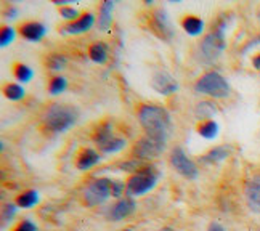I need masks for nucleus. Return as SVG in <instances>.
<instances>
[{
	"label": "nucleus",
	"mask_w": 260,
	"mask_h": 231,
	"mask_svg": "<svg viewBox=\"0 0 260 231\" xmlns=\"http://www.w3.org/2000/svg\"><path fill=\"white\" fill-rule=\"evenodd\" d=\"M77 109L68 105L55 103L50 106L44 114V124L48 130L55 134H63L77 122Z\"/></svg>",
	"instance_id": "2"
},
{
	"label": "nucleus",
	"mask_w": 260,
	"mask_h": 231,
	"mask_svg": "<svg viewBox=\"0 0 260 231\" xmlns=\"http://www.w3.org/2000/svg\"><path fill=\"white\" fill-rule=\"evenodd\" d=\"M159 175L161 174L154 169V166H145L142 170H138L135 175L128 178V182L125 185L127 188L125 191L130 196H143L145 193L151 191L156 186Z\"/></svg>",
	"instance_id": "4"
},
{
	"label": "nucleus",
	"mask_w": 260,
	"mask_h": 231,
	"mask_svg": "<svg viewBox=\"0 0 260 231\" xmlns=\"http://www.w3.org/2000/svg\"><path fill=\"white\" fill-rule=\"evenodd\" d=\"M125 231H132V229H125Z\"/></svg>",
	"instance_id": "39"
},
{
	"label": "nucleus",
	"mask_w": 260,
	"mask_h": 231,
	"mask_svg": "<svg viewBox=\"0 0 260 231\" xmlns=\"http://www.w3.org/2000/svg\"><path fill=\"white\" fill-rule=\"evenodd\" d=\"M138 120L145 128V134L151 138L166 140L172 130V117L167 109L157 105L145 103L138 108Z\"/></svg>",
	"instance_id": "1"
},
{
	"label": "nucleus",
	"mask_w": 260,
	"mask_h": 231,
	"mask_svg": "<svg viewBox=\"0 0 260 231\" xmlns=\"http://www.w3.org/2000/svg\"><path fill=\"white\" fill-rule=\"evenodd\" d=\"M113 185H114V180H111V178L93 180V182L90 183L84 191L85 204L88 207L103 204L109 196H113Z\"/></svg>",
	"instance_id": "6"
},
{
	"label": "nucleus",
	"mask_w": 260,
	"mask_h": 231,
	"mask_svg": "<svg viewBox=\"0 0 260 231\" xmlns=\"http://www.w3.org/2000/svg\"><path fill=\"white\" fill-rule=\"evenodd\" d=\"M198 134L206 140H214L218 135V124L212 119L203 120V122L198 125Z\"/></svg>",
	"instance_id": "21"
},
{
	"label": "nucleus",
	"mask_w": 260,
	"mask_h": 231,
	"mask_svg": "<svg viewBox=\"0 0 260 231\" xmlns=\"http://www.w3.org/2000/svg\"><path fill=\"white\" fill-rule=\"evenodd\" d=\"M68 64V59L64 55H59V53H53L47 58L45 66L50 69V71H61L63 68H66Z\"/></svg>",
	"instance_id": "26"
},
{
	"label": "nucleus",
	"mask_w": 260,
	"mask_h": 231,
	"mask_svg": "<svg viewBox=\"0 0 260 231\" xmlns=\"http://www.w3.org/2000/svg\"><path fill=\"white\" fill-rule=\"evenodd\" d=\"M88 58L96 64H103L108 59V47L102 42H95L88 47Z\"/></svg>",
	"instance_id": "20"
},
{
	"label": "nucleus",
	"mask_w": 260,
	"mask_h": 231,
	"mask_svg": "<svg viewBox=\"0 0 260 231\" xmlns=\"http://www.w3.org/2000/svg\"><path fill=\"white\" fill-rule=\"evenodd\" d=\"M127 142H125V138H119V137H114L111 142H109L103 149H100L102 153L105 154H114V153H119V151H122V149L125 148Z\"/></svg>",
	"instance_id": "27"
},
{
	"label": "nucleus",
	"mask_w": 260,
	"mask_h": 231,
	"mask_svg": "<svg viewBox=\"0 0 260 231\" xmlns=\"http://www.w3.org/2000/svg\"><path fill=\"white\" fill-rule=\"evenodd\" d=\"M209 231H226L222 225L218 223H211V226H209Z\"/></svg>",
	"instance_id": "35"
},
{
	"label": "nucleus",
	"mask_w": 260,
	"mask_h": 231,
	"mask_svg": "<svg viewBox=\"0 0 260 231\" xmlns=\"http://www.w3.org/2000/svg\"><path fill=\"white\" fill-rule=\"evenodd\" d=\"M113 8L114 2L113 0H105L100 5V13H98V29L103 32H108L113 24Z\"/></svg>",
	"instance_id": "15"
},
{
	"label": "nucleus",
	"mask_w": 260,
	"mask_h": 231,
	"mask_svg": "<svg viewBox=\"0 0 260 231\" xmlns=\"http://www.w3.org/2000/svg\"><path fill=\"white\" fill-rule=\"evenodd\" d=\"M159 231H175V229H174V228H169V226H166V228H161Z\"/></svg>",
	"instance_id": "38"
},
{
	"label": "nucleus",
	"mask_w": 260,
	"mask_h": 231,
	"mask_svg": "<svg viewBox=\"0 0 260 231\" xmlns=\"http://www.w3.org/2000/svg\"><path fill=\"white\" fill-rule=\"evenodd\" d=\"M215 111H217V108L211 102H201V103L196 106V114L199 117H204L206 120L211 119L215 114Z\"/></svg>",
	"instance_id": "28"
},
{
	"label": "nucleus",
	"mask_w": 260,
	"mask_h": 231,
	"mask_svg": "<svg viewBox=\"0 0 260 231\" xmlns=\"http://www.w3.org/2000/svg\"><path fill=\"white\" fill-rule=\"evenodd\" d=\"M252 66L260 71V53H258V55H255V56L252 58Z\"/></svg>",
	"instance_id": "36"
},
{
	"label": "nucleus",
	"mask_w": 260,
	"mask_h": 231,
	"mask_svg": "<svg viewBox=\"0 0 260 231\" xmlns=\"http://www.w3.org/2000/svg\"><path fill=\"white\" fill-rule=\"evenodd\" d=\"M13 231H37V226L31 222V220H23Z\"/></svg>",
	"instance_id": "32"
},
{
	"label": "nucleus",
	"mask_w": 260,
	"mask_h": 231,
	"mask_svg": "<svg viewBox=\"0 0 260 231\" xmlns=\"http://www.w3.org/2000/svg\"><path fill=\"white\" fill-rule=\"evenodd\" d=\"M225 29H226V16L222 15L215 21V26L212 27V31L203 39L201 55L206 63H214L226 48Z\"/></svg>",
	"instance_id": "3"
},
{
	"label": "nucleus",
	"mask_w": 260,
	"mask_h": 231,
	"mask_svg": "<svg viewBox=\"0 0 260 231\" xmlns=\"http://www.w3.org/2000/svg\"><path fill=\"white\" fill-rule=\"evenodd\" d=\"M59 16H61L63 19H68L69 23H73L81 15H79V12L73 7H61V8H59Z\"/></svg>",
	"instance_id": "30"
},
{
	"label": "nucleus",
	"mask_w": 260,
	"mask_h": 231,
	"mask_svg": "<svg viewBox=\"0 0 260 231\" xmlns=\"http://www.w3.org/2000/svg\"><path fill=\"white\" fill-rule=\"evenodd\" d=\"M246 197L249 209L255 214H260V174L252 177L246 185Z\"/></svg>",
	"instance_id": "13"
},
{
	"label": "nucleus",
	"mask_w": 260,
	"mask_h": 231,
	"mask_svg": "<svg viewBox=\"0 0 260 231\" xmlns=\"http://www.w3.org/2000/svg\"><path fill=\"white\" fill-rule=\"evenodd\" d=\"M230 151H232V148L230 146H217L214 149H211L209 153H206L201 159L203 164H217L220 160H223L230 156Z\"/></svg>",
	"instance_id": "19"
},
{
	"label": "nucleus",
	"mask_w": 260,
	"mask_h": 231,
	"mask_svg": "<svg viewBox=\"0 0 260 231\" xmlns=\"http://www.w3.org/2000/svg\"><path fill=\"white\" fill-rule=\"evenodd\" d=\"M171 164L180 175L188 180H196L199 175L196 164L191 159H188V156L185 154L182 148H174V151L171 154Z\"/></svg>",
	"instance_id": "8"
},
{
	"label": "nucleus",
	"mask_w": 260,
	"mask_h": 231,
	"mask_svg": "<svg viewBox=\"0 0 260 231\" xmlns=\"http://www.w3.org/2000/svg\"><path fill=\"white\" fill-rule=\"evenodd\" d=\"M68 88V80L66 77L63 76H53L52 79H50V82H48V93L50 95H59V93H63L64 90Z\"/></svg>",
	"instance_id": "24"
},
{
	"label": "nucleus",
	"mask_w": 260,
	"mask_h": 231,
	"mask_svg": "<svg viewBox=\"0 0 260 231\" xmlns=\"http://www.w3.org/2000/svg\"><path fill=\"white\" fill-rule=\"evenodd\" d=\"M135 210V203H134V199H130V197H124L121 199L119 203L113 207L111 210V218L116 220V222H119V220H122L125 217H128L130 214H132Z\"/></svg>",
	"instance_id": "17"
},
{
	"label": "nucleus",
	"mask_w": 260,
	"mask_h": 231,
	"mask_svg": "<svg viewBox=\"0 0 260 231\" xmlns=\"http://www.w3.org/2000/svg\"><path fill=\"white\" fill-rule=\"evenodd\" d=\"M16 207L18 206H15V204H5V207H4V214H2V218H4V222H10L13 217H15V214H16Z\"/></svg>",
	"instance_id": "31"
},
{
	"label": "nucleus",
	"mask_w": 260,
	"mask_h": 231,
	"mask_svg": "<svg viewBox=\"0 0 260 231\" xmlns=\"http://www.w3.org/2000/svg\"><path fill=\"white\" fill-rule=\"evenodd\" d=\"M166 143H167L166 140H157V138H151L145 135L135 143L132 154L135 156V159H140V160L153 159V157H157L159 154H162V151L166 149Z\"/></svg>",
	"instance_id": "7"
},
{
	"label": "nucleus",
	"mask_w": 260,
	"mask_h": 231,
	"mask_svg": "<svg viewBox=\"0 0 260 231\" xmlns=\"http://www.w3.org/2000/svg\"><path fill=\"white\" fill-rule=\"evenodd\" d=\"M151 27L154 29V32L162 37L164 40H171L174 36V29L171 24V19L167 16L166 10H156L151 16Z\"/></svg>",
	"instance_id": "10"
},
{
	"label": "nucleus",
	"mask_w": 260,
	"mask_h": 231,
	"mask_svg": "<svg viewBox=\"0 0 260 231\" xmlns=\"http://www.w3.org/2000/svg\"><path fill=\"white\" fill-rule=\"evenodd\" d=\"M47 34V26L39 21H27L19 26V36L27 42H41Z\"/></svg>",
	"instance_id": "12"
},
{
	"label": "nucleus",
	"mask_w": 260,
	"mask_h": 231,
	"mask_svg": "<svg viewBox=\"0 0 260 231\" xmlns=\"http://www.w3.org/2000/svg\"><path fill=\"white\" fill-rule=\"evenodd\" d=\"M257 44H260V36H258L255 40H252V42H249V44H247V47L244 48V52H246L247 48H251V47H254V45H257Z\"/></svg>",
	"instance_id": "37"
},
{
	"label": "nucleus",
	"mask_w": 260,
	"mask_h": 231,
	"mask_svg": "<svg viewBox=\"0 0 260 231\" xmlns=\"http://www.w3.org/2000/svg\"><path fill=\"white\" fill-rule=\"evenodd\" d=\"M114 138V134H113V124L111 122H108V120H105V122L100 124L96 128H95V132L92 135V140H93V143L98 146V151L100 149H103L111 140Z\"/></svg>",
	"instance_id": "14"
},
{
	"label": "nucleus",
	"mask_w": 260,
	"mask_h": 231,
	"mask_svg": "<svg viewBox=\"0 0 260 231\" xmlns=\"http://www.w3.org/2000/svg\"><path fill=\"white\" fill-rule=\"evenodd\" d=\"M95 26V15L90 13V12H85L79 16L76 21L73 23H68L64 27H63V34H84V32H88L90 29Z\"/></svg>",
	"instance_id": "11"
},
{
	"label": "nucleus",
	"mask_w": 260,
	"mask_h": 231,
	"mask_svg": "<svg viewBox=\"0 0 260 231\" xmlns=\"http://www.w3.org/2000/svg\"><path fill=\"white\" fill-rule=\"evenodd\" d=\"M182 27L188 36L196 37V36H201V32L204 31V21L198 16L188 15L182 19Z\"/></svg>",
	"instance_id": "18"
},
{
	"label": "nucleus",
	"mask_w": 260,
	"mask_h": 231,
	"mask_svg": "<svg viewBox=\"0 0 260 231\" xmlns=\"http://www.w3.org/2000/svg\"><path fill=\"white\" fill-rule=\"evenodd\" d=\"M13 76L21 84H26V82H29V80L32 79L34 71L27 64H24V63H15L13 64Z\"/></svg>",
	"instance_id": "23"
},
{
	"label": "nucleus",
	"mask_w": 260,
	"mask_h": 231,
	"mask_svg": "<svg viewBox=\"0 0 260 231\" xmlns=\"http://www.w3.org/2000/svg\"><path fill=\"white\" fill-rule=\"evenodd\" d=\"M151 87H153V90H156L159 95H164V96L172 95V93H175L177 90H178L177 80L169 73H166V71H159V73H156L153 76Z\"/></svg>",
	"instance_id": "9"
},
{
	"label": "nucleus",
	"mask_w": 260,
	"mask_h": 231,
	"mask_svg": "<svg viewBox=\"0 0 260 231\" xmlns=\"http://www.w3.org/2000/svg\"><path fill=\"white\" fill-rule=\"evenodd\" d=\"M16 15H18V10L15 7H10L7 12H5V16L7 18H16Z\"/></svg>",
	"instance_id": "34"
},
{
	"label": "nucleus",
	"mask_w": 260,
	"mask_h": 231,
	"mask_svg": "<svg viewBox=\"0 0 260 231\" xmlns=\"http://www.w3.org/2000/svg\"><path fill=\"white\" fill-rule=\"evenodd\" d=\"M13 39H15V29L12 26H4L2 32H0V45L7 47L13 42Z\"/></svg>",
	"instance_id": "29"
},
{
	"label": "nucleus",
	"mask_w": 260,
	"mask_h": 231,
	"mask_svg": "<svg viewBox=\"0 0 260 231\" xmlns=\"http://www.w3.org/2000/svg\"><path fill=\"white\" fill-rule=\"evenodd\" d=\"M100 154L95 149H90V148H85L82 151H79L77 157H76V167L79 170H88L95 167L98 162H100Z\"/></svg>",
	"instance_id": "16"
},
{
	"label": "nucleus",
	"mask_w": 260,
	"mask_h": 231,
	"mask_svg": "<svg viewBox=\"0 0 260 231\" xmlns=\"http://www.w3.org/2000/svg\"><path fill=\"white\" fill-rule=\"evenodd\" d=\"M124 189H127V188L124 186L122 182H114V185H113V197H121L122 193H124Z\"/></svg>",
	"instance_id": "33"
},
{
	"label": "nucleus",
	"mask_w": 260,
	"mask_h": 231,
	"mask_svg": "<svg viewBox=\"0 0 260 231\" xmlns=\"http://www.w3.org/2000/svg\"><path fill=\"white\" fill-rule=\"evenodd\" d=\"M194 88L198 93H203L212 98H226L230 95V85L226 82V79L215 71L206 73L204 76L199 77Z\"/></svg>",
	"instance_id": "5"
},
{
	"label": "nucleus",
	"mask_w": 260,
	"mask_h": 231,
	"mask_svg": "<svg viewBox=\"0 0 260 231\" xmlns=\"http://www.w3.org/2000/svg\"><path fill=\"white\" fill-rule=\"evenodd\" d=\"M39 203V193L36 189H27V191L21 193L16 197V206L21 207V209H29V207H34Z\"/></svg>",
	"instance_id": "22"
},
{
	"label": "nucleus",
	"mask_w": 260,
	"mask_h": 231,
	"mask_svg": "<svg viewBox=\"0 0 260 231\" xmlns=\"http://www.w3.org/2000/svg\"><path fill=\"white\" fill-rule=\"evenodd\" d=\"M4 95L10 100V102H21L26 92L19 84H8L4 88Z\"/></svg>",
	"instance_id": "25"
}]
</instances>
